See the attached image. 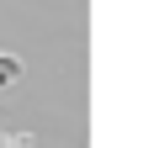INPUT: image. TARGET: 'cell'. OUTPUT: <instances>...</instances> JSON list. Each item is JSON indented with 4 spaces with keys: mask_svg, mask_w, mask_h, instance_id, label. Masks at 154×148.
<instances>
[{
    "mask_svg": "<svg viewBox=\"0 0 154 148\" xmlns=\"http://www.w3.org/2000/svg\"><path fill=\"white\" fill-rule=\"evenodd\" d=\"M16 79H21V64H16L11 53H0V90H5V85H16Z\"/></svg>",
    "mask_w": 154,
    "mask_h": 148,
    "instance_id": "6da1fadb",
    "label": "cell"
},
{
    "mask_svg": "<svg viewBox=\"0 0 154 148\" xmlns=\"http://www.w3.org/2000/svg\"><path fill=\"white\" fill-rule=\"evenodd\" d=\"M0 148H11V138H5V132H0Z\"/></svg>",
    "mask_w": 154,
    "mask_h": 148,
    "instance_id": "7a4b0ae2",
    "label": "cell"
}]
</instances>
